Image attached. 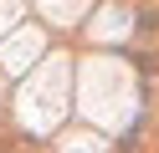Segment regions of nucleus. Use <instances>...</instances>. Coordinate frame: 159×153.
Listing matches in <instances>:
<instances>
[{
    "instance_id": "f257e3e1",
    "label": "nucleus",
    "mask_w": 159,
    "mask_h": 153,
    "mask_svg": "<svg viewBox=\"0 0 159 153\" xmlns=\"http://www.w3.org/2000/svg\"><path fill=\"white\" fill-rule=\"evenodd\" d=\"M154 26H159V10H139V36H154Z\"/></svg>"
}]
</instances>
